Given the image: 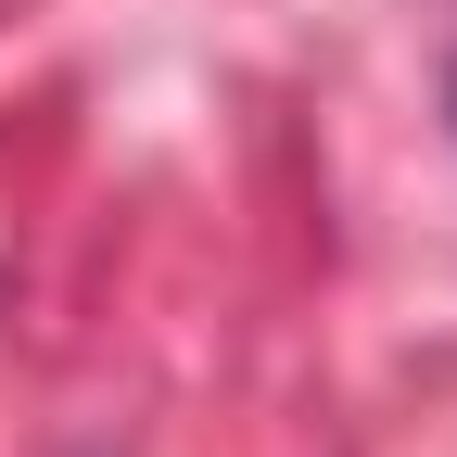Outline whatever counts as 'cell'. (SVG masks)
I'll use <instances>...</instances> for the list:
<instances>
[]
</instances>
